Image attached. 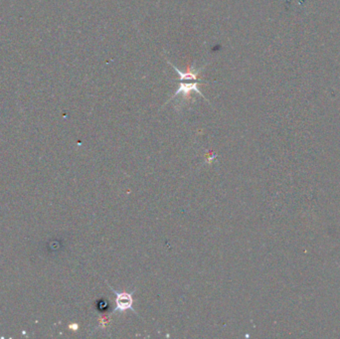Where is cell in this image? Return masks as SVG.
I'll return each mask as SVG.
<instances>
[{"label": "cell", "mask_w": 340, "mask_h": 339, "mask_svg": "<svg viewBox=\"0 0 340 339\" xmlns=\"http://www.w3.org/2000/svg\"><path fill=\"white\" fill-rule=\"evenodd\" d=\"M106 285L108 286V287L111 289V291L114 292V294L116 295V308L114 309L112 313H117V312H119V313H125L127 311H131V312H133V313H135L138 316V314L136 313V312L132 308V305H133L132 295H133L135 289L132 290L131 292H128V291H118L114 287H110L107 283H106Z\"/></svg>", "instance_id": "cell-1"}, {"label": "cell", "mask_w": 340, "mask_h": 339, "mask_svg": "<svg viewBox=\"0 0 340 339\" xmlns=\"http://www.w3.org/2000/svg\"><path fill=\"white\" fill-rule=\"evenodd\" d=\"M191 91H195V92L199 93L200 95H202V93H201V92L198 90V88H197V84L194 83V84H181L180 88L176 91L174 97H176V96H177L178 94H180V93H182L183 96H189V94H190ZM202 96H203V95H202ZM174 97H173V98H174Z\"/></svg>", "instance_id": "cell-2"}]
</instances>
